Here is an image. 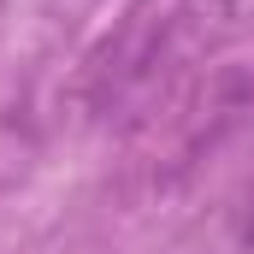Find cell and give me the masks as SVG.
Instances as JSON below:
<instances>
[{"instance_id":"6da1fadb","label":"cell","mask_w":254,"mask_h":254,"mask_svg":"<svg viewBox=\"0 0 254 254\" xmlns=\"http://www.w3.org/2000/svg\"><path fill=\"white\" fill-rule=\"evenodd\" d=\"M243 237H249V249H254V219H249V231H243Z\"/></svg>"}]
</instances>
